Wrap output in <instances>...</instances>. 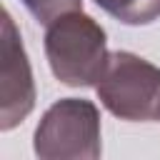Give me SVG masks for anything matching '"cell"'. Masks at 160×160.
Here are the masks:
<instances>
[{"label": "cell", "instance_id": "cell-1", "mask_svg": "<svg viewBox=\"0 0 160 160\" xmlns=\"http://www.w3.org/2000/svg\"><path fill=\"white\" fill-rule=\"evenodd\" d=\"M45 55L52 75L70 88L98 85L110 58L105 30L82 10L62 12L45 25Z\"/></svg>", "mask_w": 160, "mask_h": 160}, {"label": "cell", "instance_id": "cell-2", "mask_svg": "<svg viewBox=\"0 0 160 160\" xmlns=\"http://www.w3.org/2000/svg\"><path fill=\"white\" fill-rule=\"evenodd\" d=\"M95 90L105 110L120 120H160V68L135 52H110Z\"/></svg>", "mask_w": 160, "mask_h": 160}, {"label": "cell", "instance_id": "cell-3", "mask_svg": "<svg viewBox=\"0 0 160 160\" xmlns=\"http://www.w3.org/2000/svg\"><path fill=\"white\" fill-rule=\"evenodd\" d=\"M35 155L42 160H95L100 145V112L85 98H62L50 105L35 128Z\"/></svg>", "mask_w": 160, "mask_h": 160}, {"label": "cell", "instance_id": "cell-4", "mask_svg": "<svg viewBox=\"0 0 160 160\" xmlns=\"http://www.w3.org/2000/svg\"><path fill=\"white\" fill-rule=\"evenodd\" d=\"M35 108V80L12 15L2 10L0 30V130H12Z\"/></svg>", "mask_w": 160, "mask_h": 160}, {"label": "cell", "instance_id": "cell-5", "mask_svg": "<svg viewBox=\"0 0 160 160\" xmlns=\"http://www.w3.org/2000/svg\"><path fill=\"white\" fill-rule=\"evenodd\" d=\"M92 2L125 25H148L160 18V0H92Z\"/></svg>", "mask_w": 160, "mask_h": 160}, {"label": "cell", "instance_id": "cell-6", "mask_svg": "<svg viewBox=\"0 0 160 160\" xmlns=\"http://www.w3.org/2000/svg\"><path fill=\"white\" fill-rule=\"evenodd\" d=\"M42 25H48L50 20H55L62 12L70 10H82V0H20Z\"/></svg>", "mask_w": 160, "mask_h": 160}]
</instances>
